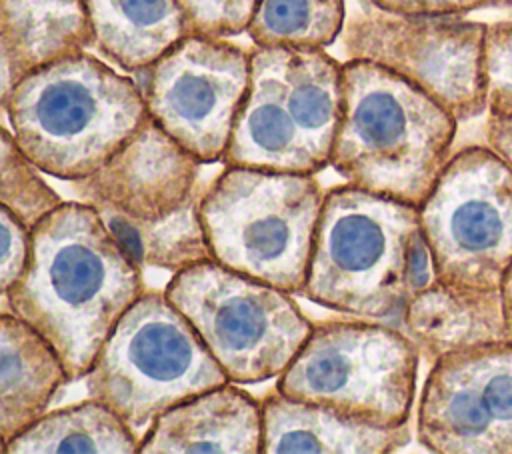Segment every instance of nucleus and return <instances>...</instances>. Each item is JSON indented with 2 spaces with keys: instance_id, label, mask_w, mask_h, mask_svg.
Segmentation results:
<instances>
[{
  "instance_id": "25",
  "label": "nucleus",
  "mask_w": 512,
  "mask_h": 454,
  "mask_svg": "<svg viewBox=\"0 0 512 454\" xmlns=\"http://www.w3.org/2000/svg\"><path fill=\"white\" fill-rule=\"evenodd\" d=\"M42 170L20 150L10 128L2 126L0 140V206L26 226H38L64 204L60 194L42 178Z\"/></svg>"
},
{
  "instance_id": "22",
  "label": "nucleus",
  "mask_w": 512,
  "mask_h": 454,
  "mask_svg": "<svg viewBox=\"0 0 512 454\" xmlns=\"http://www.w3.org/2000/svg\"><path fill=\"white\" fill-rule=\"evenodd\" d=\"M206 184L178 210L160 218H132L112 208H96L126 250V254L140 268H162L170 272L212 260L206 232L200 218V200Z\"/></svg>"
},
{
  "instance_id": "27",
  "label": "nucleus",
  "mask_w": 512,
  "mask_h": 454,
  "mask_svg": "<svg viewBox=\"0 0 512 454\" xmlns=\"http://www.w3.org/2000/svg\"><path fill=\"white\" fill-rule=\"evenodd\" d=\"M0 294H6L24 274L32 254V228L0 206Z\"/></svg>"
},
{
  "instance_id": "1",
  "label": "nucleus",
  "mask_w": 512,
  "mask_h": 454,
  "mask_svg": "<svg viewBox=\"0 0 512 454\" xmlns=\"http://www.w3.org/2000/svg\"><path fill=\"white\" fill-rule=\"evenodd\" d=\"M144 290L142 268L100 212L72 200L32 228L30 262L2 298L4 310L54 346L74 382L86 378L104 342Z\"/></svg>"
},
{
  "instance_id": "6",
  "label": "nucleus",
  "mask_w": 512,
  "mask_h": 454,
  "mask_svg": "<svg viewBox=\"0 0 512 454\" xmlns=\"http://www.w3.org/2000/svg\"><path fill=\"white\" fill-rule=\"evenodd\" d=\"M324 194L316 174L224 166L200 200L212 260L302 294Z\"/></svg>"
},
{
  "instance_id": "10",
  "label": "nucleus",
  "mask_w": 512,
  "mask_h": 454,
  "mask_svg": "<svg viewBox=\"0 0 512 454\" xmlns=\"http://www.w3.org/2000/svg\"><path fill=\"white\" fill-rule=\"evenodd\" d=\"M484 36L470 14H394L356 0L338 42L346 60L388 68L462 124L486 108Z\"/></svg>"
},
{
  "instance_id": "3",
  "label": "nucleus",
  "mask_w": 512,
  "mask_h": 454,
  "mask_svg": "<svg viewBox=\"0 0 512 454\" xmlns=\"http://www.w3.org/2000/svg\"><path fill=\"white\" fill-rule=\"evenodd\" d=\"M0 104L20 150L66 182L102 168L148 120L136 80L90 52L26 76Z\"/></svg>"
},
{
  "instance_id": "17",
  "label": "nucleus",
  "mask_w": 512,
  "mask_h": 454,
  "mask_svg": "<svg viewBox=\"0 0 512 454\" xmlns=\"http://www.w3.org/2000/svg\"><path fill=\"white\" fill-rule=\"evenodd\" d=\"M402 328L428 364L454 350L510 340L502 288H472L440 280L406 304Z\"/></svg>"
},
{
  "instance_id": "21",
  "label": "nucleus",
  "mask_w": 512,
  "mask_h": 454,
  "mask_svg": "<svg viewBox=\"0 0 512 454\" xmlns=\"http://www.w3.org/2000/svg\"><path fill=\"white\" fill-rule=\"evenodd\" d=\"M0 450L4 454H134L140 450V438L116 410L88 396L46 412Z\"/></svg>"
},
{
  "instance_id": "30",
  "label": "nucleus",
  "mask_w": 512,
  "mask_h": 454,
  "mask_svg": "<svg viewBox=\"0 0 512 454\" xmlns=\"http://www.w3.org/2000/svg\"><path fill=\"white\" fill-rule=\"evenodd\" d=\"M502 294H504V308H506V320H508V332L512 340V268L506 274V280L502 284Z\"/></svg>"
},
{
  "instance_id": "4",
  "label": "nucleus",
  "mask_w": 512,
  "mask_h": 454,
  "mask_svg": "<svg viewBox=\"0 0 512 454\" xmlns=\"http://www.w3.org/2000/svg\"><path fill=\"white\" fill-rule=\"evenodd\" d=\"M250 90L224 166L318 174L330 166L344 110V62L326 50L250 48Z\"/></svg>"
},
{
  "instance_id": "31",
  "label": "nucleus",
  "mask_w": 512,
  "mask_h": 454,
  "mask_svg": "<svg viewBox=\"0 0 512 454\" xmlns=\"http://www.w3.org/2000/svg\"><path fill=\"white\" fill-rule=\"evenodd\" d=\"M484 10H502V12L512 14V0H486Z\"/></svg>"
},
{
  "instance_id": "8",
  "label": "nucleus",
  "mask_w": 512,
  "mask_h": 454,
  "mask_svg": "<svg viewBox=\"0 0 512 454\" xmlns=\"http://www.w3.org/2000/svg\"><path fill=\"white\" fill-rule=\"evenodd\" d=\"M86 392L132 428L230 382L198 332L160 290L146 288L104 342Z\"/></svg>"
},
{
  "instance_id": "2",
  "label": "nucleus",
  "mask_w": 512,
  "mask_h": 454,
  "mask_svg": "<svg viewBox=\"0 0 512 454\" xmlns=\"http://www.w3.org/2000/svg\"><path fill=\"white\" fill-rule=\"evenodd\" d=\"M460 122L368 60H344V110L330 166L368 192L420 206L450 160Z\"/></svg>"
},
{
  "instance_id": "13",
  "label": "nucleus",
  "mask_w": 512,
  "mask_h": 454,
  "mask_svg": "<svg viewBox=\"0 0 512 454\" xmlns=\"http://www.w3.org/2000/svg\"><path fill=\"white\" fill-rule=\"evenodd\" d=\"M416 438L434 454H512V340L454 350L430 364Z\"/></svg>"
},
{
  "instance_id": "5",
  "label": "nucleus",
  "mask_w": 512,
  "mask_h": 454,
  "mask_svg": "<svg viewBox=\"0 0 512 454\" xmlns=\"http://www.w3.org/2000/svg\"><path fill=\"white\" fill-rule=\"evenodd\" d=\"M418 230L416 206L348 182L332 186L300 296L340 314L402 326L408 248Z\"/></svg>"
},
{
  "instance_id": "29",
  "label": "nucleus",
  "mask_w": 512,
  "mask_h": 454,
  "mask_svg": "<svg viewBox=\"0 0 512 454\" xmlns=\"http://www.w3.org/2000/svg\"><path fill=\"white\" fill-rule=\"evenodd\" d=\"M436 268L430 246L424 238L422 228L414 234L410 248H408V262H406V290L408 302L420 294L422 290L430 288L436 282Z\"/></svg>"
},
{
  "instance_id": "12",
  "label": "nucleus",
  "mask_w": 512,
  "mask_h": 454,
  "mask_svg": "<svg viewBox=\"0 0 512 454\" xmlns=\"http://www.w3.org/2000/svg\"><path fill=\"white\" fill-rule=\"evenodd\" d=\"M250 74V50L230 38L188 34L132 76L148 118L202 164H214L228 150Z\"/></svg>"
},
{
  "instance_id": "20",
  "label": "nucleus",
  "mask_w": 512,
  "mask_h": 454,
  "mask_svg": "<svg viewBox=\"0 0 512 454\" xmlns=\"http://www.w3.org/2000/svg\"><path fill=\"white\" fill-rule=\"evenodd\" d=\"M94 48L126 74H136L184 40L190 30L178 0H86Z\"/></svg>"
},
{
  "instance_id": "28",
  "label": "nucleus",
  "mask_w": 512,
  "mask_h": 454,
  "mask_svg": "<svg viewBox=\"0 0 512 454\" xmlns=\"http://www.w3.org/2000/svg\"><path fill=\"white\" fill-rule=\"evenodd\" d=\"M394 14H472L486 8V0H366Z\"/></svg>"
},
{
  "instance_id": "11",
  "label": "nucleus",
  "mask_w": 512,
  "mask_h": 454,
  "mask_svg": "<svg viewBox=\"0 0 512 454\" xmlns=\"http://www.w3.org/2000/svg\"><path fill=\"white\" fill-rule=\"evenodd\" d=\"M436 278L502 288L512 268V166L484 142L454 148L418 206Z\"/></svg>"
},
{
  "instance_id": "14",
  "label": "nucleus",
  "mask_w": 512,
  "mask_h": 454,
  "mask_svg": "<svg viewBox=\"0 0 512 454\" xmlns=\"http://www.w3.org/2000/svg\"><path fill=\"white\" fill-rule=\"evenodd\" d=\"M200 160L152 118L94 174L74 180L76 200L132 218H160L186 204L204 184Z\"/></svg>"
},
{
  "instance_id": "9",
  "label": "nucleus",
  "mask_w": 512,
  "mask_h": 454,
  "mask_svg": "<svg viewBox=\"0 0 512 454\" xmlns=\"http://www.w3.org/2000/svg\"><path fill=\"white\" fill-rule=\"evenodd\" d=\"M164 294L198 332L226 378L240 386L278 378L314 328L292 292L216 260L174 272Z\"/></svg>"
},
{
  "instance_id": "18",
  "label": "nucleus",
  "mask_w": 512,
  "mask_h": 454,
  "mask_svg": "<svg viewBox=\"0 0 512 454\" xmlns=\"http://www.w3.org/2000/svg\"><path fill=\"white\" fill-rule=\"evenodd\" d=\"M262 454H390L404 448L410 426H374L336 410L298 402L276 388L262 400Z\"/></svg>"
},
{
  "instance_id": "7",
  "label": "nucleus",
  "mask_w": 512,
  "mask_h": 454,
  "mask_svg": "<svg viewBox=\"0 0 512 454\" xmlns=\"http://www.w3.org/2000/svg\"><path fill=\"white\" fill-rule=\"evenodd\" d=\"M420 360L416 342L394 322L330 318L314 322L274 388L292 400L394 428L410 422Z\"/></svg>"
},
{
  "instance_id": "26",
  "label": "nucleus",
  "mask_w": 512,
  "mask_h": 454,
  "mask_svg": "<svg viewBox=\"0 0 512 454\" xmlns=\"http://www.w3.org/2000/svg\"><path fill=\"white\" fill-rule=\"evenodd\" d=\"M190 34L234 38L248 30L258 0H178Z\"/></svg>"
},
{
  "instance_id": "23",
  "label": "nucleus",
  "mask_w": 512,
  "mask_h": 454,
  "mask_svg": "<svg viewBox=\"0 0 512 454\" xmlns=\"http://www.w3.org/2000/svg\"><path fill=\"white\" fill-rule=\"evenodd\" d=\"M346 0H258L246 34L260 48L326 50L340 40Z\"/></svg>"
},
{
  "instance_id": "16",
  "label": "nucleus",
  "mask_w": 512,
  "mask_h": 454,
  "mask_svg": "<svg viewBox=\"0 0 512 454\" xmlns=\"http://www.w3.org/2000/svg\"><path fill=\"white\" fill-rule=\"evenodd\" d=\"M88 48L86 0H0V100L26 76Z\"/></svg>"
},
{
  "instance_id": "24",
  "label": "nucleus",
  "mask_w": 512,
  "mask_h": 454,
  "mask_svg": "<svg viewBox=\"0 0 512 454\" xmlns=\"http://www.w3.org/2000/svg\"><path fill=\"white\" fill-rule=\"evenodd\" d=\"M484 144L512 166V14L486 22Z\"/></svg>"
},
{
  "instance_id": "15",
  "label": "nucleus",
  "mask_w": 512,
  "mask_h": 454,
  "mask_svg": "<svg viewBox=\"0 0 512 454\" xmlns=\"http://www.w3.org/2000/svg\"><path fill=\"white\" fill-rule=\"evenodd\" d=\"M262 402L226 382L156 416L140 438V454H262Z\"/></svg>"
},
{
  "instance_id": "19",
  "label": "nucleus",
  "mask_w": 512,
  "mask_h": 454,
  "mask_svg": "<svg viewBox=\"0 0 512 454\" xmlns=\"http://www.w3.org/2000/svg\"><path fill=\"white\" fill-rule=\"evenodd\" d=\"M70 382L54 346L10 310L0 314V442L48 412L56 392Z\"/></svg>"
}]
</instances>
